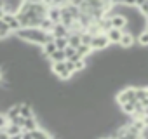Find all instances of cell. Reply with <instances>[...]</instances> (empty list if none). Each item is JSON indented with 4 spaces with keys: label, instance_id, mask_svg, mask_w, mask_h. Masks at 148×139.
Returning <instances> with one entry per match:
<instances>
[{
    "label": "cell",
    "instance_id": "6da1fadb",
    "mask_svg": "<svg viewBox=\"0 0 148 139\" xmlns=\"http://www.w3.org/2000/svg\"><path fill=\"white\" fill-rule=\"evenodd\" d=\"M14 37L25 44H30V45H38V47H44L45 44L49 42H54V35L52 33H47L40 28H21L19 31L14 33Z\"/></svg>",
    "mask_w": 148,
    "mask_h": 139
},
{
    "label": "cell",
    "instance_id": "7a4b0ae2",
    "mask_svg": "<svg viewBox=\"0 0 148 139\" xmlns=\"http://www.w3.org/2000/svg\"><path fill=\"white\" fill-rule=\"evenodd\" d=\"M115 101H117L119 106H122V104H125V103H138L134 87H125V89L119 91L117 96H115Z\"/></svg>",
    "mask_w": 148,
    "mask_h": 139
},
{
    "label": "cell",
    "instance_id": "3957f363",
    "mask_svg": "<svg viewBox=\"0 0 148 139\" xmlns=\"http://www.w3.org/2000/svg\"><path fill=\"white\" fill-rule=\"evenodd\" d=\"M51 72L59 80H70L73 77V73L66 68V61H63V63H51Z\"/></svg>",
    "mask_w": 148,
    "mask_h": 139
},
{
    "label": "cell",
    "instance_id": "277c9868",
    "mask_svg": "<svg viewBox=\"0 0 148 139\" xmlns=\"http://www.w3.org/2000/svg\"><path fill=\"white\" fill-rule=\"evenodd\" d=\"M110 45H112V44H110V40L106 38V35H105V33H99V35L92 37L91 49H92L94 52H98V50H105V49H108Z\"/></svg>",
    "mask_w": 148,
    "mask_h": 139
},
{
    "label": "cell",
    "instance_id": "5b68a950",
    "mask_svg": "<svg viewBox=\"0 0 148 139\" xmlns=\"http://www.w3.org/2000/svg\"><path fill=\"white\" fill-rule=\"evenodd\" d=\"M4 23L11 28V31L12 33H16V31H19L21 30V23H19V19H18V16L16 14H4Z\"/></svg>",
    "mask_w": 148,
    "mask_h": 139
},
{
    "label": "cell",
    "instance_id": "8992f818",
    "mask_svg": "<svg viewBox=\"0 0 148 139\" xmlns=\"http://www.w3.org/2000/svg\"><path fill=\"white\" fill-rule=\"evenodd\" d=\"M51 33L54 35V38H68V37H70V30H68L63 23H56Z\"/></svg>",
    "mask_w": 148,
    "mask_h": 139
},
{
    "label": "cell",
    "instance_id": "52a82bcc",
    "mask_svg": "<svg viewBox=\"0 0 148 139\" xmlns=\"http://www.w3.org/2000/svg\"><path fill=\"white\" fill-rule=\"evenodd\" d=\"M105 35H106V38L110 40V44H113V45H119V44H120V40H122V35H124V31H122V30H119V28H112V30H108Z\"/></svg>",
    "mask_w": 148,
    "mask_h": 139
},
{
    "label": "cell",
    "instance_id": "ba28073f",
    "mask_svg": "<svg viewBox=\"0 0 148 139\" xmlns=\"http://www.w3.org/2000/svg\"><path fill=\"white\" fill-rule=\"evenodd\" d=\"M110 19H112V26H113V28H119V30L125 31V28H127V18H125V16H122V14H113Z\"/></svg>",
    "mask_w": 148,
    "mask_h": 139
},
{
    "label": "cell",
    "instance_id": "9c48e42d",
    "mask_svg": "<svg viewBox=\"0 0 148 139\" xmlns=\"http://www.w3.org/2000/svg\"><path fill=\"white\" fill-rule=\"evenodd\" d=\"M18 106H19V113H21L23 118H32V117H35V110H33V106H32L30 103H18Z\"/></svg>",
    "mask_w": 148,
    "mask_h": 139
},
{
    "label": "cell",
    "instance_id": "30bf717a",
    "mask_svg": "<svg viewBox=\"0 0 148 139\" xmlns=\"http://www.w3.org/2000/svg\"><path fill=\"white\" fill-rule=\"evenodd\" d=\"M134 44H136V37H134V35H131V33H127V31H124V35H122V40H120L119 47H122V49H129V47H132Z\"/></svg>",
    "mask_w": 148,
    "mask_h": 139
},
{
    "label": "cell",
    "instance_id": "8fae6325",
    "mask_svg": "<svg viewBox=\"0 0 148 139\" xmlns=\"http://www.w3.org/2000/svg\"><path fill=\"white\" fill-rule=\"evenodd\" d=\"M38 129V120L37 117H32V118H25V123H23V130L25 132H33Z\"/></svg>",
    "mask_w": 148,
    "mask_h": 139
},
{
    "label": "cell",
    "instance_id": "7c38bea8",
    "mask_svg": "<svg viewBox=\"0 0 148 139\" xmlns=\"http://www.w3.org/2000/svg\"><path fill=\"white\" fill-rule=\"evenodd\" d=\"M47 18H49L54 25H56V23H61V7H49Z\"/></svg>",
    "mask_w": 148,
    "mask_h": 139
},
{
    "label": "cell",
    "instance_id": "4fadbf2b",
    "mask_svg": "<svg viewBox=\"0 0 148 139\" xmlns=\"http://www.w3.org/2000/svg\"><path fill=\"white\" fill-rule=\"evenodd\" d=\"M7 118H9V123L11 122H14L16 118H19L21 117V113H19V106H18V103L14 104V106H11V108H7Z\"/></svg>",
    "mask_w": 148,
    "mask_h": 139
},
{
    "label": "cell",
    "instance_id": "5bb4252c",
    "mask_svg": "<svg viewBox=\"0 0 148 139\" xmlns=\"http://www.w3.org/2000/svg\"><path fill=\"white\" fill-rule=\"evenodd\" d=\"M68 45L73 47V49H79V47L82 45L80 35H79V33H70V37H68Z\"/></svg>",
    "mask_w": 148,
    "mask_h": 139
},
{
    "label": "cell",
    "instance_id": "9a60e30c",
    "mask_svg": "<svg viewBox=\"0 0 148 139\" xmlns=\"http://www.w3.org/2000/svg\"><path fill=\"white\" fill-rule=\"evenodd\" d=\"M56 50H58L56 44H54V42H49V44H45V45L42 47V56H45V57H51V56H52Z\"/></svg>",
    "mask_w": 148,
    "mask_h": 139
},
{
    "label": "cell",
    "instance_id": "2e32d148",
    "mask_svg": "<svg viewBox=\"0 0 148 139\" xmlns=\"http://www.w3.org/2000/svg\"><path fill=\"white\" fill-rule=\"evenodd\" d=\"M5 132L9 134V137L19 136V134H23V127H19V125H16V123H9V125L5 127Z\"/></svg>",
    "mask_w": 148,
    "mask_h": 139
},
{
    "label": "cell",
    "instance_id": "e0dca14e",
    "mask_svg": "<svg viewBox=\"0 0 148 139\" xmlns=\"http://www.w3.org/2000/svg\"><path fill=\"white\" fill-rule=\"evenodd\" d=\"M32 137H33V139H52L54 136H51L47 130H44V129H40V127H38L37 130H33V132H32Z\"/></svg>",
    "mask_w": 148,
    "mask_h": 139
},
{
    "label": "cell",
    "instance_id": "ac0fdd59",
    "mask_svg": "<svg viewBox=\"0 0 148 139\" xmlns=\"http://www.w3.org/2000/svg\"><path fill=\"white\" fill-rule=\"evenodd\" d=\"M49 61L51 63H63V61H66V54H64V50H56L51 57H49Z\"/></svg>",
    "mask_w": 148,
    "mask_h": 139
},
{
    "label": "cell",
    "instance_id": "d6986e66",
    "mask_svg": "<svg viewBox=\"0 0 148 139\" xmlns=\"http://www.w3.org/2000/svg\"><path fill=\"white\" fill-rule=\"evenodd\" d=\"M40 30H44V31H47V33H51L52 31V28H54V23L49 19V18H45V19H42V23H40V26H38Z\"/></svg>",
    "mask_w": 148,
    "mask_h": 139
},
{
    "label": "cell",
    "instance_id": "ffe728a7",
    "mask_svg": "<svg viewBox=\"0 0 148 139\" xmlns=\"http://www.w3.org/2000/svg\"><path fill=\"white\" fill-rule=\"evenodd\" d=\"M77 52H79V54H80L82 57H86V59H87L89 56H92V52H94V50H92V49H91L89 45H84V44H82V45H80V47L77 49Z\"/></svg>",
    "mask_w": 148,
    "mask_h": 139
},
{
    "label": "cell",
    "instance_id": "44dd1931",
    "mask_svg": "<svg viewBox=\"0 0 148 139\" xmlns=\"http://www.w3.org/2000/svg\"><path fill=\"white\" fill-rule=\"evenodd\" d=\"M134 106H136V103H125V104L120 106V111H122L124 115H131V117H132V113H134Z\"/></svg>",
    "mask_w": 148,
    "mask_h": 139
},
{
    "label": "cell",
    "instance_id": "7402d4cb",
    "mask_svg": "<svg viewBox=\"0 0 148 139\" xmlns=\"http://www.w3.org/2000/svg\"><path fill=\"white\" fill-rule=\"evenodd\" d=\"M136 42L139 44V45H143V47H148V31L145 30L141 35H138V38H136Z\"/></svg>",
    "mask_w": 148,
    "mask_h": 139
},
{
    "label": "cell",
    "instance_id": "603a6c76",
    "mask_svg": "<svg viewBox=\"0 0 148 139\" xmlns=\"http://www.w3.org/2000/svg\"><path fill=\"white\" fill-rule=\"evenodd\" d=\"M54 44L59 50H64L68 47V38H54Z\"/></svg>",
    "mask_w": 148,
    "mask_h": 139
},
{
    "label": "cell",
    "instance_id": "cb8c5ba5",
    "mask_svg": "<svg viewBox=\"0 0 148 139\" xmlns=\"http://www.w3.org/2000/svg\"><path fill=\"white\" fill-rule=\"evenodd\" d=\"M80 38H82V44H84V45H89V47H91V44H92V35H91V33L84 31V33L80 35Z\"/></svg>",
    "mask_w": 148,
    "mask_h": 139
},
{
    "label": "cell",
    "instance_id": "d4e9b609",
    "mask_svg": "<svg viewBox=\"0 0 148 139\" xmlns=\"http://www.w3.org/2000/svg\"><path fill=\"white\" fill-rule=\"evenodd\" d=\"M9 125V118L5 113H0V130H5V127Z\"/></svg>",
    "mask_w": 148,
    "mask_h": 139
},
{
    "label": "cell",
    "instance_id": "484cf974",
    "mask_svg": "<svg viewBox=\"0 0 148 139\" xmlns=\"http://www.w3.org/2000/svg\"><path fill=\"white\" fill-rule=\"evenodd\" d=\"M64 54H66V59H70L71 56H75V54H77V49H73V47L68 45V47L64 49Z\"/></svg>",
    "mask_w": 148,
    "mask_h": 139
},
{
    "label": "cell",
    "instance_id": "4316f807",
    "mask_svg": "<svg viewBox=\"0 0 148 139\" xmlns=\"http://www.w3.org/2000/svg\"><path fill=\"white\" fill-rule=\"evenodd\" d=\"M139 12H141V14H143V16H145V18H146V16H148V2H146V4H145V5H143V7H139Z\"/></svg>",
    "mask_w": 148,
    "mask_h": 139
},
{
    "label": "cell",
    "instance_id": "83f0119b",
    "mask_svg": "<svg viewBox=\"0 0 148 139\" xmlns=\"http://www.w3.org/2000/svg\"><path fill=\"white\" fill-rule=\"evenodd\" d=\"M125 7H136V0H124Z\"/></svg>",
    "mask_w": 148,
    "mask_h": 139
},
{
    "label": "cell",
    "instance_id": "f1b7e54d",
    "mask_svg": "<svg viewBox=\"0 0 148 139\" xmlns=\"http://www.w3.org/2000/svg\"><path fill=\"white\" fill-rule=\"evenodd\" d=\"M148 2V0H136V9H139V7H143L145 4Z\"/></svg>",
    "mask_w": 148,
    "mask_h": 139
},
{
    "label": "cell",
    "instance_id": "f546056e",
    "mask_svg": "<svg viewBox=\"0 0 148 139\" xmlns=\"http://www.w3.org/2000/svg\"><path fill=\"white\" fill-rule=\"evenodd\" d=\"M21 137H23V139H33V137H32V132H25V130H23Z\"/></svg>",
    "mask_w": 148,
    "mask_h": 139
},
{
    "label": "cell",
    "instance_id": "4dcf8cb0",
    "mask_svg": "<svg viewBox=\"0 0 148 139\" xmlns=\"http://www.w3.org/2000/svg\"><path fill=\"white\" fill-rule=\"evenodd\" d=\"M0 139H11V137H9V134L5 130H0Z\"/></svg>",
    "mask_w": 148,
    "mask_h": 139
},
{
    "label": "cell",
    "instance_id": "1f68e13d",
    "mask_svg": "<svg viewBox=\"0 0 148 139\" xmlns=\"http://www.w3.org/2000/svg\"><path fill=\"white\" fill-rule=\"evenodd\" d=\"M4 84V72H2V68H0V85Z\"/></svg>",
    "mask_w": 148,
    "mask_h": 139
},
{
    "label": "cell",
    "instance_id": "d6a6232c",
    "mask_svg": "<svg viewBox=\"0 0 148 139\" xmlns=\"http://www.w3.org/2000/svg\"><path fill=\"white\" fill-rule=\"evenodd\" d=\"M4 14H5V11H4L2 7H0V19H2V18H4Z\"/></svg>",
    "mask_w": 148,
    "mask_h": 139
},
{
    "label": "cell",
    "instance_id": "836d02e7",
    "mask_svg": "<svg viewBox=\"0 0 148 139\" xmlns=\"http://www.w3.org/2000/svg\"><path fill=\"white\" fill-rule=\"evenodd\" d=\"M146 31H148V16H146Z\"/></svg>",
    "mask_w": 148,
    "mask_h": 139
},
{
    "label": "cell",
    "instance_id": "e575fe53",
    "mask_svg": "<svg viewBox=\"0 0 148 139\" xmlns=\"http://www.w3.org/2000/svg\"><path fill=\"white\" fill-rule=\"evenodd\" d=\"M99 139H112V137H99Z\"/></svg>",
    "mask_w": 148,
    "mask_h": 139
},
{
    "label": "cell",
    "instance_id": "d590c367",
    "mask_svg": "<svg viewBox=\"0 0 148 139\" xmlns=\"http://www.w3.org/2000/svg\"><path fill=\"white\" fill-rule=\"evenodd\" d=\"M52 139H56V137H52Z\"/></svg>",
    "mask_w": 148,
    "mask_h": 139
}]
</instances>
